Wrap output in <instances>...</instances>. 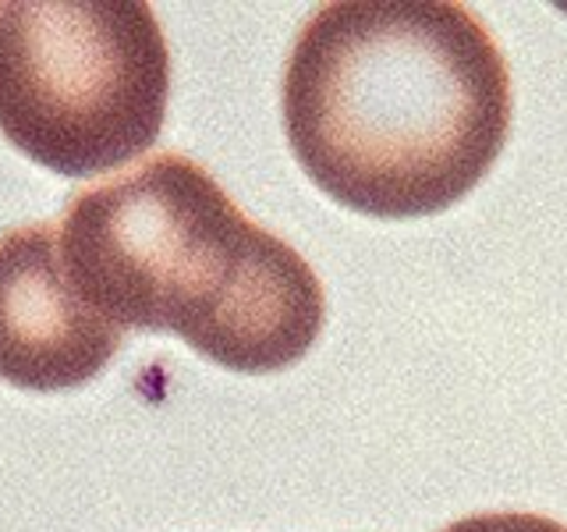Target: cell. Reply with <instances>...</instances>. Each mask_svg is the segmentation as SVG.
Listing matches in <instances>:
<instances>
[{
  "label": "cell",
  "instance_id": "3",
  "mask_svg": "<svg viewBox=\"0 0 567 532\" xmlns=\"http://www.w3.org/2000/svg\"><path fill=\"white\" fill-rule=\"evenodd\" d=\"M171 50L150 4H0V135L61 177L156 146Z\"/></svg>",
  "mask_w": 567,
  "mask_h": 532
},
{
  "label": "cell",
  "instance_id": "2",
  "mask_svg": "<svg viewBox=\"0 0 567 532\" xmlns=\"http://www.w3.org/2000/svg\"><path fill=\"white\" fill-rule=\"evenodd\" d=\"M53 227L71 284L103 319L177 334L230 372L288 369L323 330L312 266L182 153L75 192Z\"/></svg>",
  "mask_w": 567,
  "mask_h": 532
},
{
  "label": "cell",
  "instance_id": "5",
  "mask_svg": "<svg viewBox=\"0 0 567 532\" xmlns=\"http://www.w3.org/2000/svg\"><path fill=\"white\" fill-rule=\"evenodd\" d=\"M443 532H567L560 522L546 519V514H525V511H486L468 514Z\"/></svg>",
  "mask_w": 567,
  "mask_h": 532
},
{
  "label": "cell",
  "instance_id": "1",
  "mask_svg": "<svg viewBox=\"0 0 567 532\" xmlns=\"http://www.w3.org/2000/svg\"><path fill=\"white\" fill-rule=\"evenodd\" d=\"M284 135L333 203L430 217L483 182L511 132V71L457 4H327L284 64Z\"/></svg>",
  "mask_w": 567,
  "mask_h": 532
},
{
  "label": "cell",
  "instance_id": "4",
  "mask_svg": "<svg viewBox=\"0 0 567 532\" xmlns=\"http://www.w3.org/2000/svg\"><path fill=\"white\" fill-rule=\"evenodd\" d=\"M124 348V330L75 291L53 221L0 235V380L71 390L96 380Z\"/></svg>",
  "mask_w": 567,
  "mask_h": 532
}]
</instances>
